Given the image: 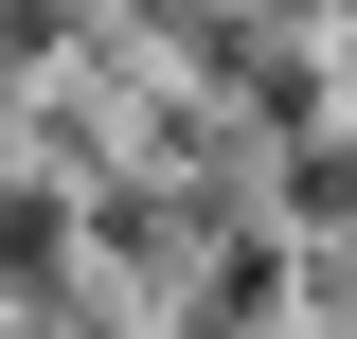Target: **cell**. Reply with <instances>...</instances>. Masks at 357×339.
I'll return each instance as SVG.
<instances>
[{
  "instance_id": "1",
  "label": "cell",
  "mask_w": 357,
  "mask_h": 339,
  "mask_svg": "<svg viewBox=\"0 0 357 339\" xmlns=\"http://www.w3.org/2000/svg\"><path fill=\"white\" fill-rule=\"evenodd\" d=\"M54 268H72V197H54L36 161H0V303H36Z\"/></svg>"
},
{
  "instance_id": "2",
  "label": "cell",
  "mask_w": 357,
  "mask_h": 339,
  "mask_svg": "<svg viewBox=\"0 0 357 339\" xmlns=\"http://www.w3.org/2000/svg\"><path fill=\"white\" fill-rule=\"evenodd\" d=\"M286 214L340 232V268H357V126H304V143H286Z\"/></svg>"
},
{
  "instance_id": "3",
  "label": "cell",
  "mask_w": 357,
  "mask_h": 339,
  "mask_svg": "<svg viewBox=\"0 0 357 339\" xmlns=\"http://www.w3.org/2000/svg\"><path fill=\"white\" fill-rule=\"evenodd\" d=\"M321 89H340V126H357V0H340V54H321Z\"/></svg>"
}]
</instances>
